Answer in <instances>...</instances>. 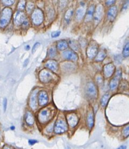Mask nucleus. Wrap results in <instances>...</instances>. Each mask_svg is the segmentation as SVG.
Masks as SVG:
<instances>
[{
	"label": "nucleus",
	"instance_id": "obj_1",
	"mask_svg": "<svg viewBox=\"0 0 129 149\" xmlns=\"http://www.w3.org/2000/svg\"><path fill=\"white\" fill-rule=\"evenodd\" d=\"M12 16V10L10 8H5L0 17V27L5 28L8 25Z\"/></svg>",
	"mask_w": 129,
	"mask_h": 149
},
{
	"label": "nucleus",
	"instance_id": "obj_2",
	"mask_svg": "<svg viewBox=\"0 0 129 149\" xmlns=\"http://www.w3.org/2000/svg\"><path fill=\"white\" fill-rule=\"evenodd\" d=\"M68 129V125L66 121L62 118H59L56 121L54 127V131L57 134H62L67 132Z\"/></svg>",
	"mask_w": 129,
	"mask_h": 149
},
{
	"label": "nucleus",
	"instance_id": "obj_3",
	"mask_svg": "<svg viewBox=\"0 0 129 149\" xmlns=\"http://www.w3.org/2000/svg\"><path fill=\"white\" fill-rule=\"evenodd\" d=\"M86 93L89 99H96L98 96V89L95 84L93 82H89L86 86Z\"/></svg>",
	"mask_w": 129,
	"mask_h": 149
},
{
	"label": "nucleus",
	"instance_id": "obj_4",
	"mask_svg": "<svg viewBox=\"0 0 129 149\" xmlns=\"http://www.w3.org/2000/svg\"><path fill=\"white\" fill-rule=\"evenodd\" d=\"M32 20L35 25H40L43 21V14L40 9L34 10L32 14Z\"/></svg>",
	"mask_w": 129,
	"mask_h": 149
},
{
	"label": "nucleus",
	"instance_id": "obj_5",
	"mask_svg": "<svg viewBox=\"0 0 129 149\" xmlns=\"http://www.w3.org/2000/svg\"><path fill=\"white\" fill-rule=\"evenodd\" d=\"M52 117V111L48 108H43L39 113V120L41 123H45Z\"/></svg>",
	"mask_w": 129,
	"mask_h": 149
},
{
	"label": "nucleus",
	"instance_id": "obj_6",
	"mask_svg": "<svg viewBox=\"0 0 129 149\" xmlns=\"http://www.w3.org/2000/svg\"><path fill=\"white\" fill-rule=\"evenodd\" d=\"M39 79L42 83H49L54 79L53 74L47 69H43L39 72Z\"/></svg>",
	"mask_w": 129,
	"mask_h": 149
},
{
	"label": "nucleus",
	"instance_id": "obj_7",
	"mask_svg": "<svg viewBox=\"0 0 129 149\" xmlns=\"http://www.w3.org/2000/svg\"><path fill=\"white\" fill-rule=\"evenodd\" d=\"M25 13L23 11L18 10L15 13L13 16V23L16 26L22 25L25 20Z\"/></svg>",
	"mask_w": 129,
	"mask_h": 149
},
{
	"label": "nucleus",
	"instance_id": "obj_8",
	"mask_svg": "<svg viewBox=\"0 0 129 149\" xmlns=\"http://www.w3.org/2000/svg\"><path fill=\"white\" fill-rule=\"evenodd\" d=\"M115 71V66L112 63L106 64L103 67V74L105 78H110L112 77Z\"/></svg>",
	"mask_w": 129,
	"mask_h": 149
},
{
	"label": "nucleus",
	"instance_id": "obj_9",
	"mask_svg": "<svg viewBox=\"0 0 129 149\" xmlns=\"http://www.w3.org/2000/svg\"><path fill=\"white\" fill-rule=\"evenodd\" d=\"M121 77H122V72L121 71L118 70L116 73L115 76L111 80L110 82V88L112 91H114L117 88L118 84H119Z\"/></svg>",
	"mask_w": 129,
	"mask_h": 149
},
{
	"label": "nucleus",
	"instance_id": "obj_10",
	"mask_svg": "<svg viewBox=\"0 0 129 149\" xmlns=\"http://www.w3.org/2000/svg\"><path fill=\"white\" fill-rule=\"evenodd\" d=\"M38 104L40 106H45L48 102V96L45 91H40L38 93Z\"/></svg>",
	"mask_w": 129,
	"mask_h": 149
},
{
	"label": "nucleus",
	"instance_id": "obj_11",
	"mask_svg": "<svg viewBox=\"0 0 129 149\" xmlns=\"http://www.w3.org/2000/svg\"><path fill=\"white\" fill-rule=\"evenodd\" d=\"M62 55H63L64 58L67 61H74L75 62L78 60V56L77 53L74 50H65L62 53Z\"/></svg>",
	"mask_w": 129,
	"mask_h": 149
},
{
	"label": "nucleus",
	"instance_id": "obj_12",
	"mask_svg": "<svg viewBox=\"0 0 129 149\" xmlns=\"http://www.w3.org/2000/svg\"><path fill=\"white\" fill-rule=\"evenodd\" d=\"M38 90H35L31 94V96L30 98V101L29 104L31 109H37L38 106Z\"/></svg>",
	"mask_w": 129,
	"mask_h": 149
},
{
	"label": "nucleus",
	"instance_id": "obj_13",
	"mask_svg": "<svg viewBox=\"0 0 129 149\" xmlns=\"http://www.w3.org/2000/svg\"><path fill=\"white\" fill-rule=\"evenodd\" d=\"M67 121L69 126L71 128H74L78 125L79 122L78 116L75 113L69 114L67 116Z\"/></svg>",
	"mask_w": 129,
	"mask_h": 149
},
{
	"label": "nucleus",
	"instance_id": "obj_14",
	"mask_svg": "<svg viewBox=\"0 0 129 149\" xmlns=\"http://www.w3.org/2000/svg\"><path fill=\"white\" fill-rule=\"evenodd\" d=\"M103 8L101 5H98L97 7L96 8L95 11H94V15H93V18L94 20L96 22V23H98L101 19L103 16Z\"/></svg>",
	"mask_w": 129,
	"mask_h": 149
},
{
	"label": "nucleus",
	"instance_id": "obj_15",
	"mask_svg": "<svg viewBox=\"0 0 129 149\" xmlns=\"http://www.w3.org/2000/svg\"><path fill=\"white\" fill-rule=\"evenodd\" d=\"M98 46L94 44H91L89 45L86 50V54L88 58H93L96 57L98 52Z\"/></svg>",
	"mask_w": 129,
	"mask_h": 149
},
{
	"label": "nucleus",
	"instance_id": "obj_16",
	"mask_svg": "<svg viewBox=\"0 0 129 149\" xmlns=\"http://www.w3.org/2000/svg\"><path fill=\"white\" fill-rule=\"evenodd\" d=\"M45 66L48 69L50 70L53 72H57L59 69L58 63L54 60H48V61L46 62Z\"/></svg>",
	"mask_w": 129,
	"mask_h": 149
},
{
	"label": "nucleus",
	"instance_id": "obj_17",
	"mask_svg": "<svg viewBox=\"0 0 129 149\" xmlns=\"http://www.w3.org/2000/svg\"><path fill=\"white\" fill-rule=\"evenodd\" d=\"M117 15V6H113L110 7L107 12V17L110 21H113Z\"/></svg>",
	"mask_w": 129,
	"mask_h": 149
},
{
	"label": "nucleus",
	"instance_id": "obj_18",
	"mask_svg": "<svg viewBox=\"0 0 129 149\" xmlns=\"http://www.w3.org/2000/svg\"><path fill=\"white\" fill-rule=\"evenodd\" d=\"M86 123L87 125H88V128H89V129H91L93 127V126H94V117L93 111H89V112L88 113V116H87L86 118Z\"/></svg>",
	"mask_w": 129,
	"mask_h": 149
},
{
	"label": "nucleus",
	"instance_id": "obj_19",
	"mask_svg": "<svg viewBox=\"0 0 129 149\" xmlns=\"http://www.w3.org/2000/svg\"><path fill=\"white\" fill-rule=\"evenodd\" d=\"M25 120L27 124L29 126H32L34 124L35 122V118L32 113L30 111H27L25 113Z\"/></svg>",
	"mask_w": 129,
	"mask_h": 149
},
{
	"label": "nucleus",
	"instance_id": "obj_20",
	"mask_svg": "<svg viewBox=\"0 0 129 149\" xmlns=\"http://www.w3.org/2000/svg\"><path fill=\"white\" fill-rule=\"evenodd\" d=\"M94 11H95V7H94V6L93 5H91V6L88 8L86 15V21H90V20H91L92 18L93 17Z\"/></svg>",
	"mask_w": 129,
	"mask_h": 149
},
{
	"label": "nucleus",
	"instance_id": "obj_21",
	"mask_svg": "<svg viewBox=\"0 0 129 149\" xmlns=\"http://www.w3.org/2000/svg\"><path fill=\"white\" fill-rule=\"evenodd\" d=\"M85 14V10L83 6L78 9L76 13V18L78 21H81L83 18Z\"/></svg>",
	"mask_w": 129,
	"mask_h": 149
},
{
	"label": "nucleus",
	"instance_id": "obj_22",
	"mask_svg": "<svg viewBox=\"0 0 129 149\" xmlns=\"http://www.w3.org/2000/svg\"><path fill=\"white\" fill-rule=\"evenodd\" d=\"M68 43L65 40H60L57 44V48L59 50H64L68 47Z\"/></svg>",
	"mask_w": 129,
	"mask_h": 149
},
{
	"label": "nucleus",
	"instance_id": "obj_23",
	"mask_svg": "<svg viewBox=\"0 0 129 149\" xmlns=\"http://www.w3.org/2000/svg\"><path fill=\"white\" fill-rule=\"evenodd\" d=\"M106 56H107L106 52L104 50H101L98 52V53H97L94 58H95V61L96 62H101V61H103L105 58Z\"/></svg>",
	"mask_w": 129,
	"mask_h": 149
},
{
	"label": "nucleus",
	"instance_id": "obj_24",
	"mask_svg": "<svg viewBox=\"0 0 129 149\" xmlns=\"http://www.w3.org/2000/svg\"><path fill=\"white\" fill-rule=\"evenodd\" d=\"M110 95L108 93L105 94V95L102 96L100 100V104L102 106L105 107L107 105V104H108V101H109L110 99Z\"/></svg>",
	"mask_w": 129,
	"mask_h": 149
},
{
	"label": "nucleus",
	"instance_id": "obj_25",
	"mask_svg": "<svg viewBox=\"0 0 129 149\" xmlns=\"http://www.w3.org/2000/svg\"><path fill=\"white\" fill-rule=\"evenodd\" d=\"M68 45L74 51L78 50L80 49V44L78 43L76 40H70L68 43Z\"/></svg>",
	"mask_w": 129,
	"mask_h": 149
},
{
	"label": "nucleus",
	"instance_id": "obj_26",
	"mask_svg": "<svg viewBox=\"0 0 129 149\" xmlns=\"http://www.w3.org/2000/svg\"><path fill=\"white\" fill-rule=\"evenodd\" d=\"M122 55L125 58L129 57V41L127 42L125 44L124 47H123V52H122Z\"/></svg>",
	"mask_w": 129,
	"mask_h": 149
},
{
	"label": "nucleus",
	"instance_id": "obj_27",
	"mask_svg": "<svg viewBox=\"0 0 129 149\" xmlns=\"http://www.w3.org/2000/svg\"><path fill=\"white\" fill-rule=\"evenodd\" d=\"M73 13L74 11L72 9H69V10H68L67 11H66L64 16V19L66 21H70L71 17H72V15H73Z\"/></svg>",
	"mask_w": 129,
	"mask_h": 149
},
{
	"label": "nucleus",
	"instance_id": "obj_28",
	"mask_svg": "<svg viewBox=\"0 0 129 149\" xmlns=\"http://www.w3.org/2000/svg\"><path fill=\"white\" fill-rule=\"evenodd\" d=\"M26 1L25 0H20L18 3V10L23 11L26 8Z\"/></svg>",
	"mask_w": 129,
	"mask_h": 149
},
{
	"label": "nucleus",
	"instance_id": "obj_29",
	"mask_svg": "<svg viewBox=\"0 0 129 149\" xmlns=\"http://www.w3.org/2000/svg\"><path fill=\"white\" fill-rule=\"evenodd\" d=\"M34 8H35V5H34V4L33 3H28L26 5V9L28 13H32L34 10Z\"/></svg>",
	"mask_w": 129,
	"mask_h": 149
},
{
	"label": "nucleus",
	"instance_id": "obj_30",
	"mask_svg": "<svg viewBox=\"0 0 129 149\" xmlns=\"http://www.w3.org/2000/svg\"><path fill=\"white\" fill-rule=\"evenodd\" d=\"M57 55V50H56V49L55 47H50L48 50V56L51 58H53V57H55Z\"/></svg>",
	"mask_w": 129,
	"mask_h": 149
},
{
	"label": "nucleus",
	"instance_id": "obj_31",
	"mask_svg": "<svg viewBox=\"0 0 129 149\" xmlns=\"http://www.w3.org/2000/svg\"><path fill=\"white\" fill-rule=\"evenodd\" d=\"M122 134H123V136L124 138H127V137H128L129 136V125L123 128V131H122Z\"/></svg>",
	"mask_w": 129,
	"mask_h": 149
},
{
	"label": "nucleus",
	"instance_id": "obj_32",
	"mask_svg": "<svg viewBox=\"0 0 129 149\" xmlns=\"http://www.w3.org/2000/svg\"><path fill=\"white\" fill-rule=\"evenodd\" d=\"M1 1L5 6H11L15 3V0H1Z\"/></svg>",
	"mask_w": 129,
	"mask_h": 149
},
{
	"label": "nucleus",
	"instance_id": "obj_33",
	"mask_svg": "<svg viewBox=\"0 0 129 149\" xmlns=\"http://www.w3.org/2000/svg\"><path fill=\"white\" fill-rule=\"evenodd\" d=\"M115 1L116 0H106L105 1L106 5L108 6H112V5H114Z\"/></svg>",
	"mask_w": 129,
	"mask_h": 149
},
{
	"label": "nucleus",
	"instance_id": "obj_34",
	"mask_svg": "<svg viewBox=\"0 0 129 149\" xmlns=\"http://www.w3.org/2000/svg\"><path fill=\"white\" fill-rule=\"evenodd\" d=\"M7 105H8V101L6 98H4L3 101V110L4 111H6V109H7Z\"/></svg>",
	"mask_w": 129,
	"mask_h": 149
},
{
	"label": "nucleus",
	"instance_id": "obj_35",
	"mask_svg": "<svg viewBox=\"0 0 129 149\" xmlns=\"http://www.w3.org/2000/svg\"><path fill=\"white\" fill-rule=\"evenodd\" d=\"M40 44L39 42H37L34 44V47H33V48H32V53H35V51H36L37 49H38V47L40 46Z\"/></svg>",
	"mask_w": 129,
	"mask_h": 149
},
{
	"label": "nucleus",
	"instance_id": "obj_36",
	"mask_svg": "<svg viewBox=\"0 0 129 149\" xmlns=\"http://www.w3.org/2000/svg\"><path fill=\"white\" fill-rule=\"evenodd\" d=\"M60 34H61V31H55L52 33L51 36L52 38H57L59 36Z\"/></svg>",
	"mask_w": 129,
	"mask_h": 149
},
{
	"label": "nucleus",
	"instance_id": "obj_37",
	"mask_svg": "<svg viewBox=\"0 0 129 149\" xmlns=\"http://www.w3.org/2000/svg\"><path fill=\"white\" fill-rule=\"evenodd\" d=\"M129 9V0H127L126 2L125 3V4L123 5V8H122V10H126Z\"/></svg>",
	"mask_w": 129,
	"mask_h": 149
},
{
	"label": "nucleus",
	"instance_id": "obj_38",
	"mask_svg": "<svg viewBox=\"0 0 129 149\" xmlns=\"http://www.w3.org/2000/svg\"><path fill=\"white\" fill-rule=\"evenodd\" d=\"M66 3H67V0H60V6H61V8H65Z\"/></svg>",
	"mask_w": 129,
	"mask_h": 149
},
{
	"label": "nucleus",
	"instance_id": "obj_39",
	"mask_svg": "<svg viewBox=\"0 0 129 149\" xmlns=\"http://www.w3.org/2000/svg\"><path fill=\"white\" fill-rule=\"evenodd\" d=\"M96 82L98 84H102L103 82V78L100 75L96 77Z\"/></svg>",
	"mask_w": 129,
	"mask_h": 149
},
{
	"label": "nucleus",
	"instance_id": "obj_40",
	"mask_svg": "<svg viewBox=\"0 0 129 149\" xmlns=\"http://www.w3.org/2000/svg\"><path fill=\"white\" fill-rule=\"evenodd\" d=\"M38 142L37 140H34V139H30L29 140V143L30 145H33L35 144Z\"/></svg>",
	"mask_w": 129,
	"mask_h": 149
},
{
	"label": "nucleus",
	"instance_id": "obj_41",
	"mask_svg": "<svg viewBox=\"0 0 129 149\" xmlns=\"http://www.w3.org/2000/svg\"><path fill=\"white\" fill-rule=\"evenodd\" d=\"M22 25H23V27L24 28H28L29 25V21H28L27 20H25V21H23V23H22Z\"/></svg>",
	"mask_w": 129,
	"mask_h": 149
},
{
	"label": "nucleus",
	"instance_id": "obj_42",
	"mask_svg": "<svg viewBox=\"0 0 129 149\" xmlns=\"http://www.w3.org/2000/svg\"><path fill=\"white\" fill-rule=\"evenodd\" d=\"M117 149H127V146L126 145H122L120 147H118V148Z\"/></svg>",
	"mask_w": 129,
	"mask_h": 149
},
{
	"label": "nucleus",
	"instance_id": "obj_43",
	"mask_svg": "<svg viewBox=\"0 0 129 149\" xmlns=\"http://www.w3.org/2000/svg\"><path fill=\"white\" fill-rule=\"evenodd\" d=\"M28 62H29V59H27L26 61H25V62H24V64H23V66H24V67H26V66H27V64H28Z\"/></svg>",
	"mask_w": 129,
	"mask_h": 149
},
{
	"label": "nucleus",
	"instance_id": "obj_44",
	"mask_svg": "<svg viewBox=\"0 0 129 149\" xmlns=\"http://www.w3.org/2000/svg\"><path fill=\"white\" fill-rule=\"evenodd\" d=\"M30 45H27L26 47H25V49H26L27 50H29L30 49Z\"/></svg>",
	"mask_w": 129,
	"mask_h": 149
},
{
	"label": "nucleus",
	"instance_id": "obj_45",
	"mask_svg": "<svg viewBox=\"0 0 129 149\" xmlns=\"http://www.w3.org/2000/svg\"><path fill=\"white\" fill-rule=\"evenodd\" d=\"M10 128H11V130H13L15 129V127H13V126H12V127H10Z\"/></svg>",
	"mask_w": 129,
	"mask_h": 149
},
{
	"label": "nucleus",
	"instance_id": "obj_46",
	"mask_svg": "<svg viewBox=\"0 0 129 149\" xmlns=\"http://www.w3.org/2000/svg\"><path fill=\"white\" fill-rule=\"evenodd\" d=\"M5 149H12L11 148H10V147H6L5 148Z\"/></svg>",
	"mask_w": 129,
	"mask_h": 149
}]
</instances>
